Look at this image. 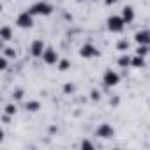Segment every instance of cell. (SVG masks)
<instances>
[{"mask_svg": "<svg viewBox=\"0 0 150 150\" xmlns=\"http://www.w3.org/2000/svg\"><path fill=\"white\" fill-rule=\"evenodd\" d=\"M7 60H9V58L2 55V60H0V69H4V71H6V69L9 67V65H7Z\"/></svg>", "mask_w": 150, "mask_h": 150, "instance_id": "24", "label": "cell"}, {"mask_svg": "<svg viewBox=\"0 0 150 150\" xmlns=\"http://www.w3.org/2000/svg\"><path fill=\"white\" fill-rule=\"evenodd\" d=\"M16 111H18V108H16V104L14 103H9V104H6L4 106V113H7V115H16Z\"/></svg>", "mask_w": 150, "mask_h": 150, "instance_id": "18", "label": "cell"}, {"mask_svg": "<svg viewBox=\"0 0 150 150\" xmlns=\"http://www.w3.org/2000/svg\"><path fill=\"white\" fill-rule=\"evenodd\" d=\"M0 37H2V42H7L13 39V30L9 27H2V30H0Z\"/></svg>", "mask_w": 150, "mask_h": 150, "instance_id": "12", "label": "cell"}, {"mask_svg": "<svg viewBox=\"0 0 150 150\" xmlns=\"http://www.w3.org/2000/svg\"><path fill=\"white\" fill-rule=\"evenodd\" d=\"M131 60H132V57H131V55H127V53H122V55L118 57L117 64H118V67H122V69H127V67L131 65Z\"/></svg>", "mask_w": 150, "mask_h": 150, "instance_id": "11", "label": "cell"}, {"mask_svg": "<svg viewBox=\"0 0 150 150\" xmlns=\"http://www.w3.org/2000/svg\"><path fill=\"white\" fill-rule=\"evenodd\" d=\"M16 25L20 28H32L34 27V14L30 11H23L16 18Z\"/></svg>", "mask_w": 150, "mask_h": 150, "instance_id": "4", "label": "cell"}, {"mask_svg": "<svg viewBox=\"0 0 150 150\" xmlns=\"http://www.w3.org/2000/svg\"><path fill=\"white\" fill-rule=\"evenodd\" d=\"M34 16H50L53 13V6L46 0H41V2H35L30 9H28Z\"/></svg>", "mask_w": 150, "mask_h": 150, "instance_id": "2", "label": "cell"}, {"mask_svg": "<svg viewBox=\"0 0 150 150\" xmlns=\"http://www.w3.org/2000/svg\"><path fill=\"white\" fill-rule=\"evenodd\" d=\"M74 92H76V85H74V83H65L64 85V94H74Z\"/></svg>", "mask_w": 150, "mask_h": 150, "instance_id": "21", "label": "cell"}, {"mask_svg": "<svg viewBox=\"0 0 150 150\" xmlns=\"http://www.w3.org/2000/svg\"><path fill=\"white\" fill-rule=\"evenodd\" d=\"M103 83H104V87H108V88L117 87V85L120 83V74H118L117 71H113V69H108V71L103 74Z\"/></svg>", "mask_w": 150, "mask_h": 150, "instance_id": "3", "label": "cell"}, {"mask_svg": "<svg viewBox=\"0 0 150 150\" xmlns=\"http://www.w3.org/2000/svg\"><path fill=\"white\" fill-rule=\"evenodd\" d=\"M41 58H42V62H44L46 65L58 64V60H60V57H58V51H57V50H53V48H46Z\"/></svg>", "mask_w": 150, "mask_h": 150, "instance_id": "8", "label": "cell"}, {"mask_svg": "<svg viewBox=\"0 0 150 150\" xmlns=\"http://www.w3.org/2000/svg\"><path fill=\"white\" fill-rule=\"evenodd\" d=\"M101 97H103V96H101V90L94 88V90L90 92V99H92L94 103H99V101H101Z\"/></svg>", "mask_w": 150, "mask_h": 150, "instance_id": "22", "label": "cell"}, {"mask_svg": "<svg viewBox=\"0 0 150 150\" xmlns=\"http://www.w3.org/2000/svg\"><path fill=\"white\" fill-rule=\"evenodd\" d=\"M148 53H150V46H146V44H138V48H136V55L146 57Z\"/></svg>", "mask_w": 150, "mask_h": 150, "instance_id": "16", "label": "cell"}, {"mask_svg": "<svg viewBox=\"0 0 150 150\" xmlns=\"http://www.w3.org/2000/svg\"><path fill=\"white\" fill-rule=\"evenodd\" d=\"M44 50H46V44H44L42 39H35V41L30 44V48H28V51H30V55H32L34 58H41L42 53H44Z\"/></svg>", "mask_w": 150, "mask_h": 150, "instance_id": "7", "label": "cell"}, {"mask_svg": "<svg viewBox=\"0 0 150 150\" xmlns=\"http://www.w3.org/2000/svg\"><path fill=\"white\" fill-rule=\"evenodd\" d=\"M2 55L7 57V58H16V51H14V48H7V46H4V48H2Z\"/></svg>", "mask_w": 150, "mask_h": 150, "instance_id": "19", "label": "cell"}, {"mask_svg": "<svg viewBox=\"0 0 150 150\" xmlns=\"http://www.w3.org/2000/svg\"><path fill=\"white\" fill-rule=\"evenodd\" d=\"M110 104H111L113 108H117V106L120 104V97H117V96H115V97H111V99H110Z\"/></svg>", "mask_w": 150, "mask_h": 150, "instance_id": "25", "label": "cell"}, {"mask_svg": "<svg viewBox=\"0 0 150 150\" xmlns=\"http://www.w3.org/2000/svg\"><path fill=\"white\" fill-rule=\"evenodd\" d=\"M134 41H136V44L150 46V30H138L134 34Z\"/></svg>", "mask_w": 150, "mask_h": 150, "instance_id": "9", "label": "cell"}, {"mask_svg": "<svg viewBox=\"0 0 150 150\" xmlns=\"http://www.w3.org/2000/svg\"><path fill=\"white\" fill-rule=\"evenodd\" d=\"M125 25H127V23L124 21L122 14H120V16H118V14H113V16H110V18L106 20V27H108V30L113 32V34H120V32H124Z\"/></svg>", "mask_w": 150, "mask_h": 150, "instance_id": "1", "label": "cell"}, {"mask_svg": "<svg viewBox=\"0 0 150 150\" xmlns=\"http://www.w3.org/2000/svg\"><path fill=\"white\" fill-rule=\"evenodd\" d=\"M129 46H131V44H129L127 39H120V41L117 42V50L122 51V53H127V51H129Z\"/></svg>", "mask_w": 150, "mask_h": 150, "instance_id": "14", "label": "cell"}, {"mask_svg": "<svg viewBox=\"0 0 150 150\" xmlns=\"http://www.w3.org/2000/svg\"><path fill=\"white\" fill-rule=\"evenodd\" d=\"M131 65H132V67H143V65H145V57H141V55H134L132 60H131Z\"/></svg>", "mask_w": 150, "mask_h": 150, "instance_id": "15", "label": "cell"}, {"mask_svg": "<svg viewBox=\"0 0 150 150\" xmlns=\"http://www.w3.org/2000/svg\"><path fill=\"white\" fill-rule=\"evenodd\" d=\"M39 108H41V103L39 101H28V103H25V110L30 111V113L39 111Z\"/></svg>", "mask_w": 150, "mask_h": 150, "instance_id": "13", "label": "cell"}, {"mask_svg": "<svg viewBox=\"0 0 150 150\" xmlns=\"http://www.w3.org/2000/svg\"><path fill=\"white\" fill-rule=\"evenodd\" d=\"M80 146H81V148H94V143L88 141V139H83V141L80 143Z\"/></svg>", "mask_w": 150, "mask_h": 150, "instance_id": "23", "label": "cell"}, {"mask_svg": "<svg viewBox=\"0 0 150 150\" xmlns=\"http://www.w3.org/2000/svg\"><path fill=\"white\" fill-rule=\"evenodd\" d=\"M78 2H83V0H78Z\"/></svg>", "mask_w": 150, "mask_h": 150, "instance_id": "28", "label": "cell"}, {"mask_svg": "<svg viewBox=\"0 0 150 150\" xmlns=\"http://www.w3.org/2000/svg\"><path fill=\"white\" fill-rule=\"evenodd\" d=\"M104 4L106 6H115V4H118V0H104Z\"/></svg>", "mask_w": 150, "mask_h": 150, "instance_id": "26", "label": "cell"}, {"mask_svg": "<svg viewBox=\"0 0 150 150\" xmlns=\"http://www.w3.org/2000/svg\"><path fill=\"white\" fill-rule=\"evenodd\" d=\"M92 2H99V0H92Z\"/></svg>", "mask_w": 150, "mask_h": 150, "instance_id": "27", "label": "cell"}, {"mask_svg": "<svg viewBox=\"0 0 150 150\" xmlns=\"http://www.w3.org/2000/svg\"><path fill=\"white\" fill-rule=\"evenodd\" d=\"M23 96H25L23 88H14V90H13V94H11L13 101H21V99H23Z\"/></svg>", "mask_w": 150, "mask_h": 150, "instance_id": "20", "label": "cell"}, {"mask_svg": "<svg viewBox=\"0 0 150 150\" xmlns=\"http://www.w3.org/2000/svg\"><path fill=\"white\" fill-rule=\"evenodd\" d=\"M101 55V51L94 46V44H90V42H85L81 48H80V57L81 58H96V57H99Z\"/></svg>", "mask_w": 150, "mask_h": 150, "instance_id": "5", "label": "cell"}, {"mask_svg": "<svg viewBox=\"0 0 150 150\" xmlns=\"http://www.w3.org/2000/svg\"><path fill=\"white\" fill-rule=\"evenodd\" d=\"M57 65H58V71H62V72H64V71H69V69H71V62H69L67 58H60Z\"/></svg>", "mask_w": 150, "mask_h": 150, "instance_id": "17", "label": "cell"}, {"mask_svg": "<svg viewBox=\"0 0 150 150\" xmlns=\"http://www.w3.org/2000/svg\"><path fill=\"white\" fill-rule=\"evenodd\" d=\"M96 136H99V138H103V139H110V138L115 136V127L104 122V124H101V125L96 129Z\"/></svg>", "mask_w": 150, "mask_h": 150, "instance_id": "6", "label": "cell"}, {"mask_svg": "<svg viewBox=\"0 0 150 150\" xmlns=\"http://www.w3.org/2000/svg\"><path fill=\"white\" fill-rule=\"evenodd\" d=\"M122 18H124V21H125L127 25H131V23L134 21V18H136V14H134V9H132L131 6H125V7L122 9Z\"/></svg>", "mask_w": 150, "mask_h": 150, "instance_id": "10", "label": "cell"}]
</instances>
